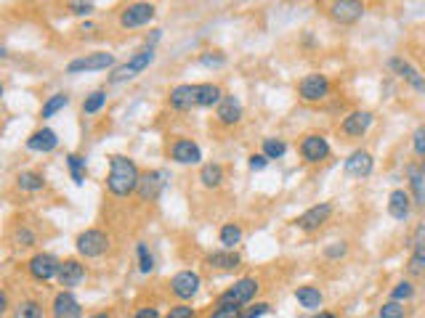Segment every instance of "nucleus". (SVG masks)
Segmentation results:
<instances>
[{"label":"nucleus","mask_w":425,"mask_h":318,"mask_svg":"<svg viewBox=\"0 0 425 318\" xmlns=\"http://www.w3.org/2000/svg\"><path fill=\"white\" fill-rule=\"evenodd\" d=\"M154 17H157V8H154L152 3L136 0V3H131V6L122 8V14H120V27H122V30H138V27H147Z\"/></svg>","instance_id":"6"},{"label":"nucleus","mask_w":425,"mask_h":318,"mask_svg":"<svg viewBox=\"0 0 425 318\" xmlns=\"http://www.w3.org/2000/svg\"><path fill=\"white\" fill-rule=\"evenodd\" d=\"M216 119H218L221 125H226V128L239 125V119H242V103H239V99H234V96H223V101L216 106Z\"/></svg>","instance_id":"22"},{"label":"nucleus","mask_w":425,"mask_h":318,"mask_svg":"<svg viewBox=\"0 0 425 318\" xmlns=\"http://www.w3.org/2000/svg\"><path fill=\"white\" fill-rule=\"evenodd\" d=\"M330 151H332V146H330V141L322 133H308L301 141V157H303V162H308V165L327 162L330 159Z\"/></svg>","instance_id":"8"},{"label":"nucleus","mask_w":425,"mask_h":318,"mask_svg":"<svg viewBox=\"0 0 425 318\" xmlns=\"http://www.w3.org/2000/svg\"><path fill=\"white\" fill-rule=\"evenodd\" d=\"M295 300L301 302V308H306V310H319L324 302V295L319 292V286H298Z\"/></svg>","instance_id":"27"},{"label":"nucleus","mask_w":425,"mask_h":318,"mask_svg":"<svg viewBox=\"0 0 425 318\" xmlns=\"http://www.w3.org/2000/svg\"><path fill=\"white\" fill-rule=\"evenodd\" d=\"M407 270H409V276H423L425 273V223L423 226H417V231H415Z\"/></svg>","instance_id":"20"},{"label":"nucleus","mask_w":425,"mask_h":318,"mask_svg":"<svg viewBox=\"0 0 425 318\" xmlns=\"http://www.w3.org/2000/svg\"><path fill=\"white\" fill-rule=\"evenodd\" d=\"M377 316L380 318H404V305L396 300H388L383 302V308L377 310Z\"/></svg>","instance_id":"41"},{"label":"nucleus","mask_w":425,"mask_h":318,"mask_svg":"<svg viewBox=\"0 0 425 318\" xmlns=\"http://www.w3.org/2000/svg\"><path fill=\"white\" fill-rule=\"evenodd\" d=\"M59 268H62V260L53 257L51 252H37L27 263V270H30V276L35 281H51V279L59 276Z\"/></svg>","instance_id":"9"},{"label":"nucleus","mask_w":425,"mask_h":318,"mask_svg":"<svg viewBox=\"0 0 425 318\" xmlns=\"http://www.w3.org/2000/svg\"><path fill=\"white\" fill-rule=\"evenodd\" d=\"M330 17L338 24H357L359 19L364 17V3L361 0H332Z\"/></svg>","instance_id":"12"},{"label":"nucleus","mask_w":425,"mask_h":318,"mask_svg":"<svg viewBox=\"0 0 425 318\" xmlns=\"http://www.w3.org/2000/svg\"><path fill=\"white\" fill-rule=\"evenodd\" d=\"M223 93L221 85L216 83H200L197 85V106H202V109H213V106H218L223 101Z\"/></svg>","instance_id":"26"},{"label":"nucleus","mask_w":425,"mask_h":318,"mask_svg":"<svg viewBox=\"0 0 425 318\" xmlns=\"http://www.w3.org/2000/svg\"><path fill=\"white\" fill-rule=\"evenodd\" d=\"M200 286H202V279H200V273H194V270H178V273L170 279V292H173L178 300H191V297H197Z\"/></svg>","instance_id":"11"},{"label":"nucleus","mask_w":425,"mask_h":318,"mask_svg":"<svg viewBox=\"0 0 425 318\" xmlns=\"http://www.w3.org/2000/svg\"><path fill=\"white\" fill-rule=\"evenodd\" d=\"M51 318H83V305L69 289H62L51 302Z\"/></svg>","instance_id":"14"},{"label":"nucleus","mask_w":425,"mask_h":318,"mask_svg":"<svg viewBox=\"0 0 425 318\" xmlns=\"http://www.w3.org/2000/svg\"><path fill=\"white\" fill-rule=\"evenodd\" d=\"M67 103H69V96H67V93H53L51 99L43 103V109H40V117L48 119V117H53V115H59V112H62V109H64Z\"/></svg>","instance_id":"32"},{"label":"nucleus","mask_w":425,"mask_h":318,"mask_svg":"<svg viewBox=\"0 0 425 318\" xmlns=\"http://www.w3.org/2000/svg\"><path fill=\"white\" fill-rule=\"evenodd\" d=\"M205 263L210 268H218V270H234L242 266V257H239L234 250H218V252H210L205 257Z\"/></svg>","instance_id":"25"},{"label":"nucleus","mask_w":425,"mask_h":318,"mask_svg":"<svg viewBox=\"0 0 425 318\" xmlns=\"http://www.w3.org/2000/svg\"><path fill=\"white\" fill-rule=\"evenodd\" d=\"M170 159H173L176 165H200L202 149H200L191 138H178V141H173V146H170Z\"/></svg>","instance_id":"16"},{"label":"nucleus","mask_w":425,"mask_h":318,"mask_svg":"<svg viewBox=\"0 0 425 318\" xmlns=\"http://www.w3.org/2000/svg\"><path fill=\"white\" fill-rule=\"evenodd\" d=\"M415 297V286H412V281H399V284L393 286L391 289V300H396V302H407V300H412Z\"/></svg>","instance_id":"38"},{"label":"nucleus","mask_w":425,"mask_h":318,"mask_svg":"<svg viewBox=\"0 0 425 318\" xmlns=\"http://www.w3.org/2000/svg\"><path fill=\"white\" fill-rule=\"evenodd\" d=\"M200 181H202L205 188H221L223 168L218 162H207V165H202V170H200Z\"/></svg>","instance_id":"30"},{"label":"nucleus","mask_w":425,"mask_h":318,"mask_svg":"<svg viewBox=\"0 0 425 318\" xmlns=\"http://www.w3.org/2000/svg\"><path fill=\"white\" fill-rule=\"evenodd\" d=\"M269 313V305L266 302H258V305H253L247 313H239V318H261Z\"/></svg>","instance_id":"48"},{"label":"nucleus","mask_w":425,"mask_h":318,"mask_svg":"<svg viewBox=\"0 0 425 318\" xmlns=\"http://www.w3.org/2000/svg\"><path fill=\"white\" fill-rule=\"evenodd\" d=\"M168 172L165 170H152V172H144L141 175V183H138V197L141 201H154L160 194H162V188L168 186Z\"/></svg>","instance_id":"17"},{"label":"nucleus","mask_w":425,"mask_h":318,"mask_svg":"<svg viewBox=\"0 0 425 318\" xmlns=\"http://www.w3.org/2000/svg\"><path fill=\"white\" fill-rule=\"evenodd\" d=\"M388 69L391 72H396L404 83L409 85V88H415L417 93H425V74H420V69H415L412 64H409L407 59H402V56H393V59H388Z\"/></svg>","instance_id":"15"},{"label":"nucleus","mask_w":425,"mask_h":318,"mask_svg":"<svg viewBox=\"0 0 425 318\" xmlns=\"http://www.w3.org/2000/svg\"><path fill=\"white\" fill-rule=\"evenodd\" d=\"M258 289H261L258 279H253V276H245V279L234 281V286H229V289L223 292L221 297H218V305L242 308V305H247V302H250L255 295H258Z\"/></svg>","instance_id":"4"},{"label":"nucleus","mask_w":425,"mask_h":318,"mask_svg":"<svg viewBox=\"0 0 425 318\" xmlns=\"http://www.w3.org/2000/svg\"><path fill=\"white\" fill-rule=\"evenodd\" d=\"M154 61V46H144L141 50H136L133 56H131V61H125L122 67H117L112 74H109V83L112 85H120V83H128V80H133L138 77L144 69L149 67Z\"/></svg>","instance_id":"2"},{"label":"nucleus","mask_w":425,"mask_h":318,"mask_svg":"<svg viewBox=\"0 0 425 318\" xmlns=\"http://www.w3.org/2000/svg\"><path fill=\"white\" fill-rule=\"evenodd\" d=\"M412 207H415V199H412V194H409L407 188H393L391 194H388V215L393 220H399V223L409 220Z\"/></svg>","instance_id":"18"},{"label":"nucleus","mask_w":425,"mask_h":318,"mask_svg":"<svg viewBox=\"0 0 425 318\" xmlns=\"http://www.w3.org/2000/svg\"><path fill=\"white\" fill-rule=\"evenodd\" d=\"M67 11L75 17H91L93 14V3L91 0H67Z\"/></svg>","instance_id":"40"},{"label":"nucleus","mask_w":425,"mask_h":318,"mask_svg":"<svg viewBox=\"0 0 425 318\" xmlns=\"http://www.w3.org/2000/svg\"><path fill=\"white\" fill-rule=\"evenodd\" d=\"M168 103L176 112H189L191 106H197V85H176L170 90Z\"/></svg>","instance_id":"21"},{"label":"nucleus","mask_w":425,"mask_h":318,"mask_svg":"<svg viewBox=\"0 0 425 318\" xmlns=\"http://www.w3.org/2000/svg\"><path fill=\"white\" fill-rule=\"evenodd\" d=\"M136 252H138V270L141 273H152L154 270V257H152V252H149V247L144 244V241H138L136 244Z\"/></svg>","instance_id":"37"},{"label":"nucleus","mask_w":425,"mask_h":318,"mask_svg":"<svg viewBox=\"0 0 425 318\" xmlns=\"http://www.w3.org/2000/svg\"><path fill=\"white\" fill-rule=\"evenodd\" d=\"M330 218H332V204H330V201H319V204L308 207L303 215H298L295 226H298L301 231H306V234H314V231H319Z\"/></svg>","instance_id":"10"},{"label":"nucleus","mask_w":425,"mask_h":318,"mask_svg":"<svg viewBox=\"0 0 425 318\" xmlns=\"http://www.w3.org/2000/svg\"><path fill=\"white\" fill-rule=\"evenodd\" d=\"M239 313H242L239 308H232V305H218V308H216V310H213L207 318H239Z\"/></svg>","instance_id":"45"},{"label":"nucleus","mask_w":425,"mask_h":318,"mask_svg":"<svg viewBox=\"0 0 425 318\" xmlns=\"http://www.w3.org/2000/svg\"><path fill=\"white\" fill-rule=\"evenodd\" d=\"M420 170H423V175H425V159H423V165H420Z\"/></svg>","instance_id":"52"},{"label":"nucleus","mask_w":425,"mask_h":318,"mask_svg":"<svg viewBox=\"0 0 425 318\" xmlns=\"http://www.w3.org/2000/svg\"><path fill=\"white\" fill-rule=\"evenodd\" d=\"M56 279H59V284L64 286V289H72V286H77L85 279V266L80 260H75V257L62 260V268H59Z\"/></svg>","instance_id":"23"},{"label":"nucleus","mask_w":425,"mask_h":318,"mask_svg":"<svg viewBox=\"0 0 425 318\" xmlns=\"http://www.w3.org/2000/svg\"><path fill=\"white\" fill-rule=\"evenodd\" d=\"M59 146V135L53 133L51 128H40L27 138V149L37 151V154H51Z\"/></svg>","instance_id":"24"},{"label":"nucleus","mask_w":425,"mask_h":318,"mask_svg":"<svg viewBox=\"0 0 425 318\" xmlns=\"http://www.w3.org/2000/svg\"><path fill=\"white\" fill-rule=\"evenodd\" d=\"M168 318H194V308H191V305H184V302H181V305H173Z\"/></svg>","instance_id":"46"},{"label":"nucleus","mask_w":425,"mask_h":318,"mask_svg":"<svg viewBox=\"0 0 425 318\" xmlns=\"http://www.w3.org/2000/svg\"><path fill=\"white\" fill-rule=\"evenodd\" d=\"M14 239H17L19 247H35V244H37V236H35L27 226H19L17 231H14Z\"/></svg>","instance_id":"42"},{"label":"nucleus","mask_w":425,"mask_h":318,"mask_svg":"<svg viewBox=\"0 0 425 318\" xmlns=\"http://www.w3.org/2000/svg\"><path fill=\"white\" fill-rule=\"evenodd\" d=\"M136 318H160V310L157 308H138Z\"/></svg>","instance_id":"49"},{"label":"nucleus","mask_w":425,"mask_h":318,"mask_svg":"<svg viewBox=\"0 0 425 318\" xmlns=\"http://www.w3.org/2000/svg\"><path fill=\"white\" fill-rule=\"evenodd\" d=\"M375 170V159L372 154L367 149H357L348 154V159H346V172L351 175V178H370Z\"/></svg>","instance_id":"19"},{"label":"nucleus","mask_w":425,"mask_h":318,"mask_svg":"<svg viewBox=\"0 0 425 318\" xmlns=\"http://www.w3.org/2000/svg\"><path fill=\"white\" fill-rule=\"evenodd\" d=\"M269 162H272V159H269V157L261 151V154H250V159H247V168L253 170V172H261V170L269 168Z\"/></svg>","instance_id":"44"},{"label":"nucleus","mask_w":425,"mask_h":318,"mask_svg":"<svg viewBox=\"0 0 425 318\" xmlns=\"http://www.w3.org/2000/svg\"><path fill=\"white\" fill-rule=\"evenodd\" d=\"M263 154L269 159H282L287 154V143L282 138H263Z\"/></svg>","instance_id":"36"},{"label":"nucleus","mask_w":425,"mask_h":318,"mask_svg":"<svg viewBox=\"0 0 425 318\" xmlns=\"http://www.w3.org/2000/svg\"><path fill=\"white\" fill-rule=\"evenodd\" d=\"M346 252H348V244H346V241H335L332 247H327V250H324V257H330V260H338V257H343Z\"/></svg>","instance_id":"47"},{"label":"nucleus","mask_w":425,"mask_h":318,"mask_svg":"<svg viewBox=\"0 0 425 318\" xmlns=\"http://www.w3.org/2000/svg\"><path fill=\"white\" fill-rule=\"evenodd\" d=\"M200 64H202V67L218 69L226 64V56H223L221 50H205V53H200Z\"/></svg>","instance_id":"39"},{"label":"nucleus","mask_w":425,"mask_h":318,"mask_svg":"<svg viewBox=\"0 0 425 318\" xmlns=\"http://www.w3.org/2000/svg\"><path fill=\"white\" fill-rule=\"evenodd\" d=\"M88 318H112V313H109V310H99V313H93V316H88Z\"/></svg>","instance_id":"50"},{"label":"nucleus","mask_w":425,"mask_h":318,"mask_svg":"<svg viewBox=\"0 0 425 318\" xmlns=\"http://www.w3.org/2000/svg\"><path fill=\"white\" fill-rule=\"evenodd\" d=\"M218 239H221L223 250H234L242 241V226L239 223H226L221 228V234H218Z\"/></svg>","instance_id":"31"},{"label":"nucleus","mask_w":425,"mask_h":318,"mask_svg":"<svg viewBox=\"0 0 425 318\" xmlns=\"http://www.w3.org/2000/svg\"><path fill=\"white\" fill-rule=\"evenodd\" d=\"M115 67V56L106 50H96V53H85L80 59H72L67 64L69 74H83V72H102V69Z\"/></svg>","instance_id":"7"},{"label":"nucleus","mask_w":425,"mask_h":318,"mask_svg":"<svg viewBox=\"0 0 425 318\" xmlns=\"http://www.w3.org/2000/svg\"><path fill=\"white\" fill-rule=\"evenodd\" d=\"M412 151H415L420 159H425V125H420V128L412 133Z\"/></svg>","instance_id":"43"},{"label":"nucleus","mask_w":425,"mask_h":318,"mask_svg":"<svg viewBox=\"0 0 425 318\" xmlns=\"http://www.w3.org/2000/svg\"><path fill=\"white\" fill-rule=\"evenodd\" d=\"M407 175H409V186H412V199H415V207H425V175L423 170L417 168V165H409L407 168Z\"/></svg>","instance_id":"28"},{"label":"nucleus","mask_w":425,"mask_h":318,"mask_svg":"<svg viewBox=\"0 0 425 318\" xmlns=\"http://www.w3.org/2000/svg\"><path fill=\"white\" fill-rule=\"evenodd\" d=\"M330 93H332V83L322 72H311L298 83V96L306 103H322L330 99Z\"/></svg>","instance_id":"3"},{"label":"nucleus","mask_w":425,"mask_h":318,"mask_svg":"<svg viewBox=\"0 0 425 318\" xmlns=\"http://www.w3.org/2000/svg\"><path fill=\"white\" fill-rule=\"evenodd\" d=\"M106 103V90H93L83 101V115H99Z\"/></svg>","instance_id":"35"},{"label":"nucleus","mask_w":425,"mask_h":318,"mask_svg":"<svg viewBox=\"0 0 425 318\" xmlns=\"http://www.w3.org/2000/svg\"><path fill=\"white\" fill-rule=\"evenodd\" d=\"M14 318H46V316H43V305L37 300H21L14 308Z\"/></svg>","instance_id":"33"},{"label":"nucleus","mask_w":425,"mask_h":318,"mask_svg":"<svg viewBox=\"0 0 425 318\" xmlns=\"http://www.w3.org/2000/svg\"><path fill=\"white\" fill-rule=\"evenodd\" d=\"M311 318H338V316H335V313H327V310H319L317 316H311Z\"/></svg>","instance_id":"51"},{"label":"nucleus","mask_w":425,"mask_h":318,"mask_svg":"<svg viewBox=\"0 0 425 318\" xmlns=\"http://www.w3.org/2000/svg\"><path fill=\"white\" fill-rule=\"evenodd\" d=\"M17 188L19 191H43L46 188V178L40 175V172H35V170H24V172H19L17 175Z\"/></svg>","instance_id":"29"},{"label":"nucleus","mask_w":425,"mask_h":318,"mask_svg":"<svg viewBox=\"0 0 425 318\" xmlns=\"http://www.w3.org/2000/svg\"><path fill=\"white\" fill-rule=\"evenodd\" d=\"M75 247L83 255L85 260H93V257H102L109 250V236L104 234L102 228H85L83 234L75 239Z\"/></svg>","instance_id":"5"},{"label":"nucleus","mask_w":425,"mask_h":318,"mask_svg":"<svg viewBox=\"0 0 425 318\" xmlns=\"http://www.w3.org/2000/svg\"><path fill=\"white\" fill-rule=\"evenodd\" d=\"M67 168H69V175H72V181L75 186H83L85 183V159L80 154H67Z\"/></svg>","instance_id":"34"},{"label":"nucleus","mask_w":425,"mask_h":318,"mask_svg":"<svg viewBox=\"0 0 425 318\" xmlns=\"http://www.w3.org/2000/svg\"><path fill=\"white\" fill-rule=\"evenodd\" d=\"M372 112H367V109H357V112H351L348 117L340 122V133L348 135V138H364L367 130L372 128Z\"/></svg>","instance_id":"13"},{"label":"nucleus","mask_w":425,"mask_h":318,"mask_svg":"<svg viewBox=\"0 0 425 318\" xmlns=\"http://www.w3.org/2000/svg\"><path fill=\"white\" fill-rule=\"evenodd\" d=\"M141 183V170L131 157H122V154H112L109 157V175H106V188L109 194H115L120 199L131 197L138 191Z\"/></svg>","instance_id":"1"}]
</instances>
